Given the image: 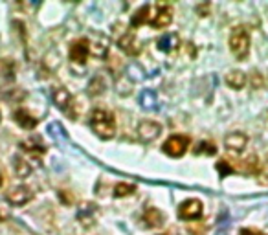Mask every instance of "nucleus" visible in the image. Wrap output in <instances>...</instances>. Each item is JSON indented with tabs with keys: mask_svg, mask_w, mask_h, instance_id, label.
<instances>
[{
	"mask_svg": "<svg viewBox=\"0 0 268 235\" xmlns=\"http://www.w3.org/2000/svg\"><path fill=\"white\" fill-rule=\"evenodd\" d=\"M90 125L94 129V133L103 140H110L116 133V122H114V116L103 108H97L92 112L90 118Z\"/></svg>",
	"mask_w": 268,
	"mask_h": 235,
	"instance_id": "f257e3e1",
	"label": "nucleus"
},
{
	"mask_svg": "<svg viewBox=\"0 0 268 235\" xmlns=\"http://www.w3.org/2000/svg\"><path fill=\"white\" fill-rule=\"evenodd\" d=\"M230 50L237 59H244L250 52V37L244 28H233L230 35Z\"/></svg>",
	"mask_w": 268,
	"mask_h": 235,
	"instance_id": "f03ea898",
	"label": "nucleus"
},
{
	"mask_svg": "<svg viewBox=\"0 0 268 235\" xmlns=\"http://www.w3.org/2000/svg\"><path fill=\"white\" fill-rule=\"evenodd\" d=\"M52 97H54V103L57 105V108H61L65 114H68L72 120H75V116H77V107H75V99L74 96L70 94L66 88H63V86H57V88H54V92H52Z\"/></svg>",
	"mask_w": 268,
	"mask_h": 235,
	"instance_id": "7ed1b4c3",
	"label": "nucleus"
},
{
	"mask_svg": "<svg viewBox=\"0 0 268 235\" xmlns=\"http://www.w3.org/2000/svg\"><path fill=\"white\" fill-rule=\"evenodd\" d=\"M189 147V138L188 136H182V134H175L171 138L167 140L166 144H164V153L173 158H178V156H182Z\"/></svg>",
	"mask_w": 268,
	"mask_h": 235,
	"instance_id": "20e7f679",
	"label": "nucleus"
},
{
	"mask_svg": "<svg viewBox=\"0 0 268 235\" xmlns=\"http://www.w3.org/2000/svg\"><path fill=\"white\" fill-rule=\"evenodd\" d=\"M171 21H173L171 6L164 4V2H158V4H156V13L151 15L149 24L153 28H167L171 24Z\"/></svg>",
	"mask_w": 268,
	"mask_h": 235,
	"instance_id": "39448f33",
	"label": "nucleus"
},
{
	"mask_svg": "<svg viewBox=\"0 0 268 235\" xmlns=\"http://www.w3.org/2000/svg\"><path fill=\"white\" fill-rule=\"evenodd\" d=\"M88 55H90V44H88L86 39H77V41L72 43V46H70V59H72V63L85 64Z\"/></svg>",
	"mask_w": 268,
	"mask_h": 235,
	"instance_id": "423d86ee",
	"label": "nucleus"
},
{
	"mask_svg": "<svg viewBox=\"0 0 268 235\" xmlns=\"http://www.w3.org/2000/svg\"><path fill=\"white\" fill-rule=\"evenodd\" d=\"M202 215V204L197 198H189L178 208V217L184 220H195Z\"/></svg>",
	"mask_w": 268,
	"mask_h": 235,
	"instance_id": "0eeeda50",
	"label": "nucleus"
},
{
	"mask_svg": "<svg viewBox=\"0 0 268 235\" xmlns=\"http://www.w3.org/2000/svg\"><path fill=\"white\" fill-rule=\"evenodd\" d=\"M8 202L13 204V206H24L33 198V191L28 186H19L13 187L10 193H8Z\"/></svg>",
	"mask_w": 268,
	"mask_h": 235,
	"instance_id": "6e6552de",
	"label": "nucleus"
},
{
	"mask_svg": "<svg viewBox=\"0 0 268 235\" xmlns=\"http://www.w3.org/2000/svg\"><path fill=\"white\" fill-rule=\"evenodd\" d=\"M160 133H162V127L156 122H151V120L142 122L138 125V136H140V140H144V142H151V140L158 138Z\"/></svg>",
	"mask_w": 268,
	"mask_h": 235,
	"instance_id": "1a4fd4ad",
	"label": "nucleus"
},
{
	"mask_svg": "<svg viewBox=\"0 0 268 235\" xmlns=\"http://www.w3.org/2000/svg\"><path fill=\"white\" fill-rule=\"evenodd\" d=\"M224 144H226V147L230 151H233V153H241V151L246 147L248 138L242 133H230L224 138Z\"/></svg>",
	"mask_w": 268,
	"mask_h": 235,
	"instance_id": "9d476101",
	"label": "nucleus"
},
{
	"mask_svg": "<svg viewBox=\"0 0 268 235\" xmlns=\"http://www.w3.org/2000/svg\"><path fill=\"white\" fill-rule=\"evenodd\" d=\"M15 122L21 125L22 129H26V131H32V129H35V125H37V118H33L32 114L28 112V110H24V108H19V110H15Z\"/></svg>",
	"mask_w": 268,
	"mask_h": 235,
	"instance_id": "9b49d317",
	"label": "nucleus"
},
{
	"mask_svg": "<svg viewBox=\"0 0 268 235\" xmlns=\"http://www.w3.org/2000/svg\"><path fill=\"white\" fill-rule=\"evenodd\" d=\"M144 222H145V226H149V228H160V226L164 224V213H162L160 209L149 208L144 213Z\"/></svg>",
	"mask_w": 268,
	"mask_h": 235,
	"instance_id": "f8f14e48",
	"label": "nucleus"
},
{
	"mask_svg": "<svg viewBox=\"0 0 268 235\" xmlns=\"http://www.w3.org/2000/svg\"><path fill=\"white\" fill-rule=\"evenodd\" d=\"M119 48L123 50L127 55H136L140 52V46L136 43V37L134 33H125L123 37L119 39Z\"/></svg>",
	"mask_w": 268,
	"mask_h": 235,
	"instance_id": "ddd939ff",
	"label": "nucleus"
},
{
	"mask_svg": "<svg viewBox=\"0 0 268 235\" xmlns=\"http://www.w3.org/2000/svg\"><path fill=\"white\" fill-rule=\"evenodd\" d=\"M178 44H180V41H178L177 33H167V35H162V37L158 39V48H160L162 52H167V54L173 52Z\"/></svg>",
	"mask_w": 268,
	"mask_h": 235,
	"instance_id": "4468645a",
	"label": "nucleus"
},
{
	"mask_svg": "<svg viewBox=\"0 0 268 235\" xmlns=\"http://www.w3.org/2000/svg\"><path fill=\"white\" fill-rule=\"evenodd\" d=\"M226 85L239 90V88H242V86L246 85V74L239 72V70H231L230 74L226 75Z\"/></svg>",
	"mask_w": 268,
	"mask_h": 235,
	"instance_id": "2eb2a0df",
	"label": "nucleus"
},
{
	"mask_svg": "<svg viewBox=\"0 0 268 235\" xmlns=\"http://www.w3.org/2000/svg\"><path fill=\"white\" fill-rule=\"evenodd\" d=\"M151 6L149 4H145L142 6L136 13L132 15V19H130V26L132 28H140V26H144L145 22H149L151 21Z\"/></svg>",
	"mask_w": 268,
	"mask_h": 235,
	"instance_id": "dca6fc26",
	"label": "nucleus"
},
{
	"mask_svg": "<svg viewBox=\"0 0 268 235\" xmlns=\"http://www.w3.org/2000/svg\"><path fill=\"white\" fill-rule=\"evenodd\" d=\"M140 105L145 108V110H153V108L158 107V99H156V94L153 90H144L142 96H140Z\"/></svg>",
	"mask_w": 268,
	"mask_h": 235,
	"instance_id": "f3484780",
	"label": "nucleus"
},
{
	"mask_svg": "<svg viewBox=\"0 0 268 235\" xmlns=\"http://www.w3.org/2000/svg\"><path fill=\"white\" fill-rule=\"evenodd\" d=\"M21 147L24 151H28L30 155H35V156H41L46 153V147H44L43 144H35L33 140H28V142H22Z\"/></svg>",
	"mask_w": 268,
	"mask_h": 235,
	"instance_id": "a211bd4d",
	"label": "nucleus"
},
{
	"mask_svg": "<svg viewBox=\"0 0 268 235\" xmlns=\"http://www.w3.org/2000/svg\"><path fill=\"white\" fill-rule=\"evenodd\" d=\"M13 167H15L17 176H21V178H24V176H28L32 173V167L28 166V162H24L22 158H19V156H17L15 162H13Z\"/></svg>",
	"mask_w": 268,
	"mask_h": 235,
	"instance_id": "6ab92c4d",
	"label": "nucleus"
},
{
	"mask_svg": "<svg viewBox=\"0 0 268 235\" xmlns=\"http://www.w3.org/2000/svg\"><path fill=\"white\" fill-rule=\"evenodd\" d=\"M134 191H136V187L132 184H118V186L114 187V195L116 197H130V195H134Z\"/></svg>",
	"mask_w": 268,
	"mask_h": 235,
	"instance_id": "aec40b11",
	"label": "nucleus"
},
{
	"mask_svg": "<svg viewBox=\"0 0 268 235\" xmlns=\"http://www.w3.org/2000/svg\"><path fill=\"white\" fill-rule=\"evenodd\" d=\"M217 149H215L213 142H200L199 147H195V155H215Z\"/></svg>",
	"mask_w": 268,
	"mask_h": 235,
	"instance_id": "412c9836",
	"label": "nucleus"
},
{
	"mask_svg": "<svg viewBox=\"0 0 268 235\" xmlns=\"http://www.w3.org/2000/svg\"><path fill=\"white\" fill-rule=\"evenodd\" d=\"M217 171L220 173V176H226L233 171V167L230 166V162L228 160H219L217 162Z\"/></svg>",
	"mask_w": 268,
	"mask_h": 235,
	"instance_id": "4be33fe9",
	"label": "nucleus"
},
{
	"mask_svg": "<svg viewBox=\"0 0 268 235\" xmlns=\"http://www.w3.org/2000/svg\"><path fill=\"white\" fill-rule=\"evenodd\" d=\"M48 133L54 136V138H66L65 131H63V127H61L59 123H52L48 127Z\"/></svg>",
	"mask_w": 268,
	"mask_h": 235,
	"instance_id": "5701e85b",
	"label": "nucleus"
},
{
	"mask_svg": "<svg viewBox=\"0 0 268 235\" xmlns=\"http://www.w3.org/2000/svg\"><path fill=\"white\" fill-rule=\"evenodd\" d=\"M242 169L248 173H253L255 169H257V158L255 156H250V158H246V160L242 162Z\"/></svg>",
	"mask_w": 268,
	"mask_h": 235,
	"instance_id": "b1692460",
	"label": "nucleus"
},
{
	"mask_svg": "<svg viewBox=\"0 0 268 235\" xmlns=\"http://www.w3.org/2000/svg\"><path fill=\"white\" fill-rule=\"evenodd\" d=\"M239 235H264L263 231H257V230H250V228H244V230L239 231Z\"/></svg>",
	"mask_w": 268,
	"mask_h": 235,
	"instance_id": "393cba45",
	"label": "nucleus"
},
{
	"mask_svg": "<svg viewBox=\"0 0 268 235\" xmlns=\"http://www.w3.org/2000/svg\"><path fill=\"white\" fill-rule=\"evenodd\" d=\"M202 231H204V226H199V228H195V226H189V233L197 235V233H202Z\"/></svg>",
	"mask_w": 268,
	"mask_h": 235,
	"instance_id": "a878e982",
	"label": "nucleus"
},
{
	"mask_svg": "<svg viewBox=\"0 0 268 235\" xmlns=\"http://www.w3.org/2000/svg\"><path fill=\"white\" fill-rule=\"evenodd\" d=\"M2 184H4V178H2V175H0V186H2Z\"/></svg>",
	"mask_w": 268,
	"mask_h": 235,
	"instance_id": "bb28decb",
	"label": "nucleus"
},
{
	"mask_svg": "<svg viewBox=\"0 0 268 235\" xmlns=\"http://www.w3.org/2000/svg\"><path fill=\"white\" fill-rule=\"evenodd\" d=\"M0 220H2V215H0Z\"/></svg>",
	"mask_w": 268,
	"mask_h": 235,
	"instance_id": "cd10ccee",
	"label": "nucleus"
}]
</instances>
